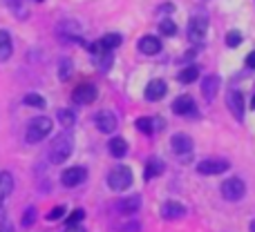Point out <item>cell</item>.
I'll return each mask as SVG.
<instances>
[{
  "instance_id": "4fadbf2b",
  "label": "cell",
  "mask_w": 255,
  "mask_h": 232,
  "mask_svg": "<svg viewBox=\"0 0 255 232\" xmlns=\"http://www.w3.org/2000/svg\"><path fill=\"white\" fill-rule=\"evenodd\" d=\"M136 47H139V52L145 54V56H154V54L161 52V40L152 34H145L139 38V45H136Z\"/></svg>"
},
{
  "instance_id": "8992f818",
  "label": "cell",
  "mask_w": 255,
  "mask_h": 232,
  "mask_svg": "<svg viewBox=\"0 0 255 232\" xmlns=\"http://www.w3.org/2000/svg\"><path fill=\"white\" fill-rule=\"evenodd\" d=\"M231 167V163L226 158H204V161L197 163V172L199 174H206V176H213V174H222Z\"/></svg>"
},
{
  "instance_id": "f35d334b",
  "label": "cell",
  "mask_w": 255,
  "mask_h": 232,
  "mask_svg": "<svg viewBox=\"0 0 255 232\" xmlns=\"http://www.w3.org/2000/svg\"><path fill=\"white\" fill-rule=\"evenodd\" d=\"M253 107H255V98H253Z\"/></svg>"
},
{
  "instance_id": "5b68a950",
  "label": "cell",
  "mask_w": 255,
  "mask_h": 232,
  "mask_svg": "<svg viewBox=\"0 0 255 232\" xmlns=\"http://www.w3.org/2000/svg\"><path fill=\"white\" fill-rule=\"evenodd\" d=\"M208 34V20L204 16H193L188 20V38L193 40L195 45L204 43Z\"/></svg>"
},
{
  "instance_id": "836d02e7",
  "label": "cell",
  "mask_w": 255,
  "mask_h": 232,
  "mask_svg": "<svg viewBox=\"0 0 255 232\" xmlns=\"http://www.w3.org/2000/svg\"><path fill=\"white\" fill-rule=\"evenodd\" d=\"M159 11H161V13H172V11H175V4H172V2H163L161 7H159Z\"/></svg>"
},
{
  "instance_id": "7402d4cb",
  "label": "cell",
  "mask_w": 255,
  "mask_h": 232,
  "mask_svg": "<svg viewBox=\"0 0 255 232\" xmlns=\"http://www.w3.org/2000/svg\"><path fill=\"white\" fill-rule=\"evenodd\" d=\"M163 172V161L161 158H157V156H152L148 163H145V172H143V176L145 179H154V176H159Z\"/></svg>"
},
{
  "instance_id": "e0dca14e",
  "label": "cell",
  "mask_w": 255,
  "mask_h": 232,
  "mask_svg": "<svg viewBox=\"0 0 255 232\" xmlns=\"http://www.w3.org/2000/svg\"><path fill=\"white\" fill-rule=\"evenodd\" d=\"M58 31L63 34V38H67V40H76L79 43V36H81V25L76 20H65V22H61L58 25ZM83 43V40H81Z\"/></svg>"
},
{
  "instance_id": "4dcf8cb0",
  "label": "cell",
  "mask_w": 255,
  "mask_h": 232,
  "mask_svg": "<svg viewBox=\"0 0 255 232\" xmlns=\"http://www.w3.org/2000/svg\"><path fill=\"white\" fill-rule=\"evenodd\" d=\"M83 217H85V210H81V208L79 210H74L70 217H67V226H76L79 221H83Z\"/></svg>"
},
{
  "instance_id": "9a60e30c",
  "label": "cell",
  "mask_w": 255,
  "mask_h": 232,
  "mask_svg": "<svg viewBox=\"0 0 255 232\" xmlns=\"http://www.w3.org/2000/svg\"><path fill=\"white\" fill-rule=\"evenodd\" d=\"M139 208H141V197L139 194H132V197H126V199H121V201H117V212L124 215V217L134 215Z\"/></svg>"
},
{
  "instance_id": "8d00e7d4",
  "label": "cell",
  "mask_w": 255,
  "mask_h": 232,
  "mask_svg": "<svg viewBox=\"0 0 255 232\" xmlns=\"http://www.w3.org/2000/svg\"><path fill=\"white\" fill-rule=\"evenodd\" d=\"M0 232H16V230H13V226L9 224V221H4V224L0 226Z\"/></svg>"
},
{
  "instance_id": "cb8c5ba5",
  "label": "cell",
  "mask_w": 255,
  "mask_h": 232,
  "mask_svg": "<svg viewBox=\"0 0 255 232\" xmlns=\"http://www.w3.org/2000/svg\"><path fill=\"white\" fill-rule=\"evenodd\" d=\"M121 43H124V36H121V34H106V36H103V38H101V45L108 49V52H112V49H117Z\"/></svg>"
},
{
  "instance_id": "44dd1931",
  "label": "cell",
  "mask_w": 255,
  "mask_h": 232,
  "mask_svg": "<svg viewBox=\"0 0 255 232\" xmlns=\"http://www.w3.org/2000/svg\"><path fill=\"white\" fill-rule=\"evenodd\" d=\"M197 78H199V67L197 65H188V67H184V70L177 74V80H179V83H184V85L195 83Z\"/></svg>"
},
{
  "instance_id": "ba28073f",
  "label": "cell",
  "mask_w": 255,
  "mask_h": 232,
  "mask_svg": "<svg viewBox=\"0 0 255 232\" xmlns=\"http://www.w3.org/2000/svg\"><path fill=\"white\" fill-rule=\"evenodd\" d=\"M170 148L175 154H179V156H190V152H193V139H190L188 134H172L170 136Z\"/></svg>"
},
{
  "instance_id": "ab89813d",
  "label": "cell",
  "mask_w": 255,
  "mask_h": 232,
  "mask_svg": "<svg viewBox=\"0 0 255 232\" xmlns=\"http://www.w3.org/2000/svg\"><path fill=\"white\" fill-rule=\"evenodd\" d=\"M36 2H43V0H36Z\"/></svg>"
},
{
  "instance_id": "d590c367",
  "label": "cell",
  "mask_w": 255,
  "mask_h": 232,
  "mask_svg": "<svg viewBox=\"0 0 255 232\" xmlns=\"http://www.w3.org/2000/svg\"><path fill=\"white\" fill-rule=\"evenodd\" d=\"M247 67H251V70H255V52H251L247 56Z\"/></svg>"
},
{
  "instance_id": "d4e9b609",
  "label": "cell",
  "mask_w": 255,
  "mask_h": 232,
  "mask_svg": "<svg viewBox=\"0 0 255 232\" xmlns=\"http://www.w3.org/2000/svg\"><path fill=\"white\" fill-rule=\"evenodd\" d=\"M56 116H58V123H61V125L65 127V130L74 127L76 116H74V112H72V110H58V112H56Z\"/></svg>"
},
{
  "instance_id": "f1b7e54d",
  "label": "cell",
  "mask_w": 255,
  "mask_h": 232,
  "mask_svg": "<svg viewBox=\"0 0 255 232\" xmlns=\"http://www.w3.org/2000/svg\"><path fill=\"white\" fill-rule=\"evenodd\" d=\"M159 31H161L163 36H175L177 34V25L172 20H161V25H159Z\"/></svg>"
},
{
  "instance_id": "74e56055",
  "label": "cell",
  "mask_w": 255,
  "mask_h": 232,
  "mask_svg": "<svg viewBox=\"0 0 255 232\" xmlns=\"http://www.w3.org/2000/svg\"><path fill=\"white\" fill-rule=\"evenodd\" d=\"M251 232H255V221H253V224H251Z\"/></svg>"
},
{
  "instance_id": "d6a6232c",
  "label": "cell",
  "mask_w": 255,
  "mask_h": 232,
  "mask_svg": "<svg viewBox=\"0 0 255 232\" xmlns=\"http://www.w3.org/2000/svg\"><path fill=\"white\" fill-rule=\"evenodd\" d=\"M63 215H65V206H56V208H54V210H49L47 219H49V221H58Z\"/></svg>"
},
{
  "instance_id": "2e32d148",
  "label": "cell",
  "mask_w": 255,
  "mask_h": 232,
  "mask_svg": "<svg viewBox=\"0 0 255 232\" xmlns=\"http://www.w3.org/2000/svg\"><path fill=\"white\" fill-rule=\"evenodd\" d=\"M172 112L181 114V116H188V114H195L197 107H195V101L190 96H177L175 101H172Z\"/></svg>"
},
{
  "instance_id": "5bb4252c",
  "label": "cell",
  "mask_w": 255,
  "mask_h": 232,
  "mask_svg": "<svg viewBox=\"0 0 255 232\" xmlns=\"http://www.w3.org/2000/svg\"><path fill=\"white\" fill-rule=\"evenodd\" d=\"M166 92H168V85L163 83L161 78H154V80H150V83L145 85L143 96L148 98V101H161V98L166 96Z\"/></svg>"
},
{
  "instance_id": "7c38bea8",
  "label": "cell",
  "mask_w": 255,
  "mask_h": 232,
  "mask_svg": "<svg viewBox=\"0 0 255 232\" xmlns=\"http://www.w3.org/2000/svg\"><path fill=\"white\" fill-rule=\"evenodd\" d=\"M226 105H229L231 114L238 118V121H242L244 118V96H242V92L233 89V92L226 94Z\"/></svg>"
},
{
  "instance_id": "4316f807",
  "label": "cell",
  "mask_w": 255,
  "mask_h": 232,
  "mask_svg": "<svg viewBox=\"0 0 255 232\" xmlns=\"http://www.w3.org/2000/svg\"><path fill=\"white\" fill-rule=\"evenodd\" d=\"M22 101H25V105H31V107H45V98L40 96V94H34V92L27 94Z\"/></svg>"
},
{
  "instance_id": "603a6c76",
  "label": "cell",
  "mask_w": 255,
  "mask_h": 232,
  "mask_svg": "<svg viewBox=\"0 0 255 232\" xmlns=\"http://www.w3.org/2000/svg\"><path fill=\"white\" fill-rule=\"evenodd\" d=\"M11 188H13V179H11V174H9V172H2V174H0V201H2L4 197H9Z\"/></svg>"
},
{
  "instance_id": "7a4b0ae2",
  "label": "cell",
  "mask_w": 255,
  "mask_h": 232,
  "mask_svg": "<svg viewBox=\"0 0 255 232\" xmlns=\"http://www.w3.org/2000/svg\"><path fill=\"white\" fill-rule=\"evenodd\" d=\"M49 132H52V118L36 116V118H31L29 125H27L25 141H27V143H40V141H43Z\"/></svg>"
},
{
  "instance_id": "1f68e13d",
  "label": "cell",
  "mask_w": 255,
  "mask_h": 232,
  "mask_svg": "<svg viewBox=\"0 0 255 232\" xmlns=\"http://www.w3.org/2000/svg\"><path fill=\"white\" fill-rule=\"evenodd\" d=\"M34 219H36V210H34V208H27L25 215H22V226H25V228H29V226L34 224Z\"/></svg>"
},
{
  "instance_id": "ffe728a7",
  "label": "cell",
  "mask_w": 255,
  "mask_h": 232,
  "mask_svg": "<svg viewBox=\"0 0 255 232\" xmlns=\"http://www.w3.org/2000/svg\"><path fill=\"white\" fill-rule=\"evenodd\" d=\"M108 150H110V154L115 158H121L128 154V143L121 136H115V139H110V143H108Z\"/></svg>"
},
{
  "instance_id": "52a82bcc",
  "label": "cell",
  "mask_w": 255,
  "mask_h": 232,
  "mask_svg": "<svg viewBox=\"0 0 255 232\" xmlns=\"http://www.w3.org/2000/svg\"><path fill=\"white\" fill-rule=\"evenodd\" d=\"M85 179H88V170L81 165L67 167V170H63V174H61V183L65 185V188H76V185H81Z\"/></svg>"
},
{
  "instance_id": "83f0119b",
  "label": "cell",
  "mask_w": 255,
  "mask_h": 232,
  "mask_svg": "<svg viewBox=\"0 0 255 232\" xmlns=\"http://www.w3.org/2000/svg\"><path fill=\"white\" fill-rule=\"evenodd\" d=\"M70 76H72V61L70 58H65V61H61V67H58V78L67 80Z\"/></svg>"
},
{
  "instance_id": "3957f363",
  "label": "cell",
  "mask_w": 255,
  "mask_h": 232,
  "mask_svg": "<svg viewBox=\"0 0 255 232\" xmlns=\"http://www.w3.org/2000/svg\"><path fill=\"white\" fill-rule=\"evenodd\" d=\"M108 185H110V190H115V192H124L132 185V172L130 167L126 165H117L110 170V174H108Z\"/></svg>"
},
{
  "instance_id": "8fae6325",
  "label": "cell",
  "mask_w": 255,
  "mask_h": 232,
  "mask_svg": "<svg viewBox=\"0 0 255 232\" xmlns=\"http://www.w3.org/2000/svg\"><path fill=\"white\" fill-rule=\"evenodd\" d=\"M220 85H222V80H220V76L217 74H211V76H206V78L202 80V96L206 98V103L215 101L217 92H220Z\"/></svg>"
},
{
  "instance_id": "484cf974",
  "label": "cell",
  "mask_w": 255,
  "mask_h": 232,
  "mask_svg": "<svg viewBox=\"0 0 255 232\" xmlns=\"http://www.w3.org/2000/svg\"><path fill=\"white\" fill-rule=\"evenodd\" d=\"M136 130H141L143 134H154V121H152V116H141V118H136Z\"/></svg>"
},
{
  "instance_id": "f546056e",
  "label": "cell",
  "mask_w": 255,
  "mask_h": 232,
  "mask_svg": "<svg viewBox=\"0 0 255 232\" xmlns=\"http://www.w3.org/2000/svg\"><path fill=\"white\" fill-rule=\"evenodd\" d=\"M226 43H229V47H238V45L242 43V31H238V29L229 31V36H226Z\"/></svg>"
},
{
  "instance_id": "9c48e42d",
  "label": "cell",
  "mask_w": 255,
  "mask_h": 232,
  "mask_svg": "<svg viewBox=\"0 0 255 232\" xmlns=\"http://www.w3.org/2000/svg\"><path fill=\"white\" fill-rule=\"evenodd\" d=\"M94 123H97V127L103 132V134H112V132H117V125H119V118L117 114H112L110 110H101L94 118Z\"/></svg>"
},
{
  "instance_id": "d6986e66",
  "label": "cell",
  "mask_w": 255,
  "mask_h": 232,
  "mask_svg": "<svg viewBox=\"0 0 255 232\" xmlns=\"http://www.w3.org/2000/svg\"><path fill=\"white\" fill-rule=\"evenodd\" d=\"M11 52H13L11 36H9L4 29H0V63L9 61V56H11Z\"/></svg>"
},
{
  "instance_id": "277c9868",
  "label": "cell",
  "mask_w": 255,
  "mask_h": 232,
  "mask_svg": "<svg viewBox=\"0 0 255 232\" xmlns=\"http://www.w3.org/2000/svg\"><path fill=\"white\" fill-rule=\"evenodd\" d=\"M244 194H247V185H244V181L238 179V176H231V179H226L224 183H222V197H224L226 201H240Z\"/></svg>"
},
{
  "instance_id": "6da1fadb",
  "label": "cell",
  "mask_w": 255,
  "mask_h": 232,
  "mask_svg": "<svg viewBox=\"0 0 255 232\" xmlns=\"http://www.w3.org/2000/svg\"><path fill=\"white\" fill-rule=\"evenodd\" d=\"M72 152H74V136L70 132H61L49 145V161L61 165L72 156Z\"/></svg>"
},
{
  "instance_id": "30bf717a",
  "label": "cell",
  "mask_w": 255,
  "mask_h": 232,
  "mask_svg": "<svg viewBox=\"0 0 255 232\" xmlns=\"http://www.w3.org/2000/svg\"><path fill=\"white\" fill-rule=\"evenodd\" d=\"M97 96H99V92L92 83H81L79 87L72 92V98H74L76 103H81V105H90Z\"/></svg>"
},
{
  "instance_id": "ac0fdd59",
  "label": "cell",
  "mask_w": 255,
  "mask_h": 232,
  "mask_svg": "<svg viewBox=\"0 0 255 232\" xmlns=\"http://www.w3.org/2000/svg\"><path fill=\"white\" fill-rule=\"evenodd\" d=\"M186 215V208L179 201H166L161 206V217L163 219H181Z\"/></svg>"
},
{
  "instance_id": "e575fe53",
  "label": "cell",
  "mask_w": 255,
  "mask_h": 232,
  "mask_svg": "<svg viewBox=\"0 0 255 232\" xmlns=\"http://www.w3.org/2000/svg\"><path fill=\"white\" fill-rule=\"evenodd\" d=\"M63 232H85V230H83V226L81 224H76V226H65V230Z\"/></svg>"
}]
</instances>
